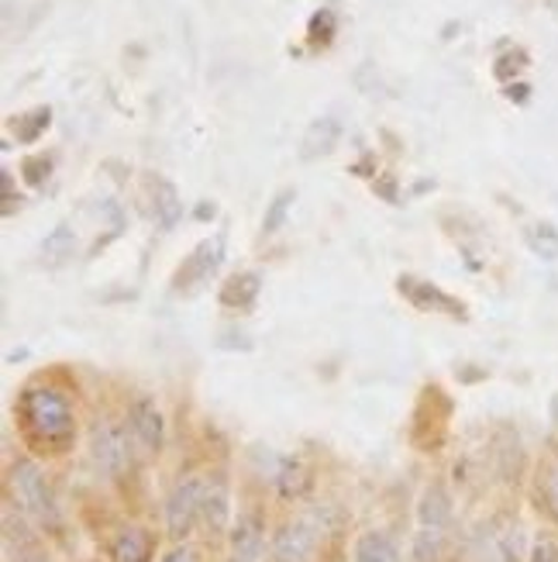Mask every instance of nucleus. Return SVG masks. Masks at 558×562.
Here are the masks:
<instances>
[{
  "label": "nucleus",
  "mask_w": 558,
  "mask_h": 562,
  "mask_svg": "<svg viewBox=\"0 0 558 562\" xmlns=\"http://www.w3.org/2000/svg\"><path fill=\"white\" fill-rule=\"evenodd\" d=\"M21 562H53V559H48L45 552H38V549H32V552L21 555Z\"/></svg>",
  "instance_id": "nucleus-22"
},
{
  "label": "nucleus",
  "mask_w": 558,
  "mask_h": 562,
  "mask_svg": "<svg viewBox=\"0 0 558 562\" xmlns=\"http://www.w3.org/2000/svg\"><path fill=\"white\" fill-rule=\"evenodd\" d=\"M114 562H149L152 559V539L145 528H121L111 542Z\"/></svg>",
  "instance_id": "nucleus-9"
},
{
  "label": "nucleus",
  "mask_w": 558,
  "mask_h": 562,
  "mask_svg": "<svg viewBox=\"0 0 558 562\" xmlns=\"http://www.w3.org/2000/svg\"><path fill=\"white\" fill-rule=\"evenodd\" d=\"M228 515H231V494L228 483L217 476L207 480V494H204V521L210 531H225L228 528Z\"/></svg>",
  "instance_id": "nucleus-11"
},
{
  "label": "nucleus",
  "mask_w": 558,
  "mask_h": 562,
  "mask_svg": "<svg viewBox=\"0 0 558 562\" xmlns=\"http://www.w3.org/2000/svg\"><path fill=\"white\" fill-rule=\"evenodd\" d=\"M132 431L111 418L96 422L90 431V459L107 476H125L132 470Z\"/></svg>",
  "instance_id": "nucleus-3"
},
{
  "label": "nucleus",
  "mask_w": 558,
  "mask_h": 562,
  "mask_svg": "<svg viewBox=\"0 0 558 562\" xmlns=\"http://www.w3.org/2000/svg\"><path fill=\"white\" fill-rule=\"evenodd\" d=\"M531 562H558V535L542 531L531 546Z\"/></svg>",
  "instance_id": "nucleus-18"
},
{
  "label": "nucleus",
  "mask_w": 558,
  "mask_h": 562,
  "mask_svg": "<svg viewBox=\"0 0 558 562\" xmlns=\"http://www.w3.org/2000/svg\"><path fill=\"white\" fill-rule=\"evenodd\" d=\"M314 542H318V528H314V521L297 518L276 531L273 559L276 562H307V555L314 552Z\"/></svg>",
  "instance_id": "nucleus-6"
},
{
  "label": "nucleus",
  "mask_w": 558,
  "mask_h": 562,
  "mask_svg": "<svg viewBox=\"0 0 558 562\" xmlns=\"http://www.w3.org/2000/svg\"><path fill=\"white\" fill-rule=\"evenodd\" d=\"M18 418L32 446L48 452H66L77 438V418L62 394L48 386H29L18 401Z\"/></svg>",
  "instance_id": "nucleus-1"
},
{
  "label": "nucleus",
  "mask_w": 558,
  "mask_h": 562,
  "mask_svg": "<svg viewBox=\"0 0 558 562\" xmlns=\"http://www.w3.org/2000/svg\"><path fill=\"white\" fill-rule=\"evenodd\" d=\"M538 507L551 521H558V470H545L542 480H538Z\"/></svg>",
  "instance_id": "nucleus-17"
},
{
  "label": "nucleus",
  "mask_w": 558,
  "mask_h": 562,
  "mask_svg": "<svg viewBox=\"0 0 558 562\" xmlns=\"http://www.w3.org/2000/svg\"><path fill=\"white\" fill-rule=\"evenodd\" d=\"M217 262H221V241H204V246L190 256L186 270H180V286L183 280H207L217 270Z\"/></svg>",
  "instance_id": "nucleus-12"
},
{
  "label": "nucleus",
  "mask_w": 558,
  "mask_h": 562,
  "mask_svg": "<svg viewBox=\"0 0 558 562\" xmlns=\"http://www.w3.org/2000/svg\"><path fill=\"white\" fill-rule=\"evenodd\" d=\"M276 483H280V494L283 497H300L307 486H310V476H307V470L300 467L297 459H289V462H283Z\"/></svg>",
  "instance_id": "nucleus-13"
},
{
  "label": "nucleus",
  "mask_w": 558,
  "mask_h": 562,
  "mask_svg": "<svg viewBox=\"0 0 558 562\" xmlns=\"http://www.w3.org/2000/svg\"><path fill=\"white\" fill-rule=\"evenodd\" d=\"M418 518H421V528H448L452 521V497L442 483H431L424 486L421 494V504H418Z\"/></svg>",
  "instance_id": "nucleus-8"
},
{
  "label": "nucleus",
  "mask_w": 558,
  "mask_h": 562,
  "mask_svg": "<svg viewBox=\"0 0 558 562\" xmlns=\"http://www.w3.org/2000/svg\"><path fill=\"white\" fill-rule=\"evenodd\" d=\"M255 293H259V280H255V277H235V280L225 286L221 301H225V304L246 307V304H252V301H255Z\"/></svg>",
  "instance_id": "nucleus-16"
},
{
  "label": "nucleus",
  "mask_w": 558,
  "mask_h": 562,
  "mask_svg": "<svg viewBox=\"0 0 558 562\" xmlns=\"http://www.w3.org/2000/svg\"><path fill=\"white\" fill-rule=\"evenodd\" d=\"M445 546V528H421L414 539V562H439Z\"/></svg>",
  "instance_id": "nucleus-14"
},
{
  "label": "nucleus",
  "mask_w": 558,
  "mask_h": 562,
  "mask_svg": "<svg viewBox=\"0 0 558 562\" xmlns=\"http://www.w3.org/2000/svg\"><path fill=\"white\" fill-rule=\"evenodd\" d=\"M128 431L135 438V446L145 456H159L162 442H166V422H162V411L152 397L138 394L128 407Z\"/></svg>",
  "instance_id": "nucleus-5"
},
{
  "label": "nucleus",
  "mask_w": 558,
  "mask_h": 562,
  "mask_svg": "<svg viewBox=\"0 0 558 562\" xmlns=\"http://www.w3.org/2000/svg\"><path fill=\"white\" fill-rule=\"evenodd\" d=\"M204 494L207 480L204 476H186L180 480L166 497V528L173 539H186V535L204 521Z\"/></svg>",
  "instance_id": "nucleus-4"
},
{
  "label": "nucleus",
  "mask_w": 558,
  "mask_h": 562,
  "mask_svg": "<svg viewBox=\"0 0 558 562\" xmlns=\"http://www.w3.org/2000/svg\"><path fill=\"white\" fill-rule=\"evenodd\" d=\"M176 214H180V204H176V193L169 183H159V217H162V225H173L176 222Z\"/></svg>",
  "instance_id": "nucleus-19"
},
{
  "label": "nucleus",
  "mask_w": 558,
  "mask_h": 562,
  "mask_svg": "<svg viewBox=\"0 0 558 562\" xmlns=\"http://www.w3.org/2000/svg\"><path fill=\"white\" fill-rule=\"evenodd\" d=\"M352 562H400V549L386 531H362L352 549Z\"/></svg>",
  "instance_id": "nucleus-10"
},
{
  "label": "nucleus",
  "mask_w": 558,
  "mask_h": 562,
  "mask_svg": "<svg viewBox=\"0 0 558 562\" xmlns=\"http://www.w3.org/2000/svg\"><path fill=\"white\" fill-rule=\"evenodd\" d=\"M162 562H201L197 552H193L190 546H176V549H169Z\"/></svg>",
  "instance_id": "nucleus-21"
},
{
  "label": "nucleus",
  "mask_w": 558,
  "mask_h": 562,
  "mask_svg": "<svg viewBox=\"0 0 558 562\" xmlns=\"http://www.w3.org/2000/svg\"><path fill=\"white\" fill-rule=\"evenodd\" d=\"M8 486L18 501V507L24 515H32L38 525H53L56 521V497H53V486H48L45 473L38 462L32 459H18L11 462V473H8Z\"/></svg>",
  "instance_id": "nucleus-2"
},
{
  "label": "nucleus",
  "mask_w": 558,
  "mask_h": 562,
  "mask_svg": "<svg viewBox=\"0 0 558 562\" xmlns=\"http://www.w3.org/2000/svg\"><path fill=\"white\" fill-rule=\"evenodd\" d=\"M286 204H289V193H283V198H276L273 211L265 214V232H276L280 222H283V214H286Z\"/></svg>",
  "instance_id": "nucleus-20"
},
{
  "label": "nucleus",
  "mask_w": 558,
  "mask_h": 562,
  "mask_svg": "<svg viewBox=\"0 0 558 562\" xmlns=\"http://www.w3.org/2000/svg\"><path fill=\"white\" fill-rule=\"evenodd\" d=\"M527 246L535 256L558 262V232L551 225H531L527 228Z\"/></svg>",
  "instance_id": "nucleus-15"
},
{
  "label": "nucleus",
  "mask_w": 558,
  "mask_h": 562,
  "mask_svg": "<svg viewBox=\"0 0 558 562\" xmlns=\"http://www.w3.org/2000/svg\"><path fill=\"white\" fill-rule=\"evenodd\" d=\"M262 518L255 510L238 515V521L228 531V562H259L262 559Z\"/></svg>",
  "instance_id": "nucleus-7"
}]
</instances>
